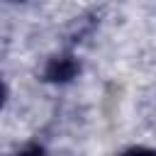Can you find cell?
<instances>
[{
  "instance_id": "6da1fadb",
  "label": "cell",
  "mask_w": 156,
  "mask_h": 156,
  "mask_svg": "<svg viewBox=\"0 0 156 156\" xmlns=\"http://www.w3.org/2000/svg\"><path fill=\"white\" fill-rule=\"evenodd\" d=\"M0 95H2V88H0Z\"/></svg>"
}]
</instances>
